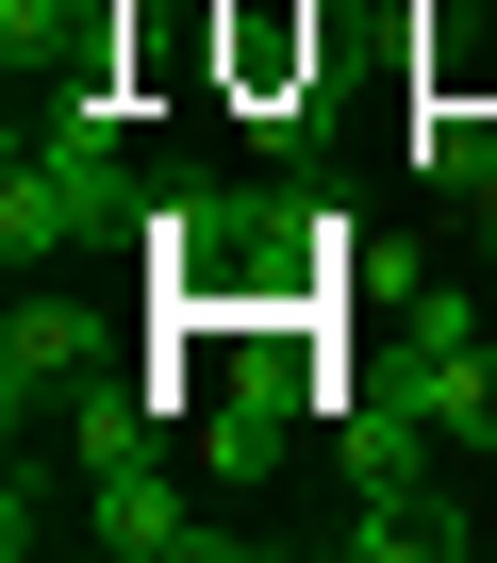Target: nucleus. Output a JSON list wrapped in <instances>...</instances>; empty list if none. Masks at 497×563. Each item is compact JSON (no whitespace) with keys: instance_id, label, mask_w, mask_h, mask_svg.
Returning a JSON list of instances; mask_svg holds the SVG:
<instances>
[{"instance_id":"obj_3","label":"nucleus","mask_w":497,"mask_h":563,"mask_svg":"<svg viewBox=\"0 0 497 563\" xmlns=\"http://www.w3.org/2000/svg\"><path fill=\"white\" fill-rule=\"evenodd\" d=\"M100 382V332H84V299H34V282H18V316H0V415H67Z\"/></svg>"},{"instance_id":"obj_4","label":"nucleus","mask_w":497,"mask_h":563,"mask_svg":"<svg viewBox=\"0 0 497 563\" xmlns=\"http://www.w3.org/2000/svg\"><path fill=\"white\" fill-rule=\"evenodd\" d=\"M365 382H398L464 464H497V332H464V349H415V365H365Z\"/></svg>"},{"instance_id":"obj_2","label":"nucleus","mask_w":497,"mask_h":563,"mask_svg":"<svg viewBox=\"0 0 497 563\" xmlns=\"http://www.w3.org/2000/svg\"><path fill=\"white\" fill-rule=\"evenodd\" d=\"M117 216H133V183H117V166H84V150L18 133V166H0V249H18V282H34V265H67V249H100Z\"/></svg>"},{"instance_id":"obj_5","label":"nucleus","mask_w":497,"mask_h":563,"mask_svg":"<svg viewBox=\"0 0 497 563\" xmlns=\"http://www.w3.org/2000/svg\"><path fill=\"white\" fill-rule=\"evenodd\" d=\"M464 530H481V514H448V481H382V497L332 514L349 563H464Z\"/></svg>"},{"instance_id":"obj_6","label":"nucleus","mask_w":497,"mask_h":563,"mask_svg":"<svg viewBox=\"0 0 497 563\" xmlns=\"http://www.w3.org/2000/svg\"><path fill=\"white\" fill-rule=\"evenodd\" d=\"M481 166H497V117L481 100H415V183L431 199H481Z\"/></svg>"},{"instance_id":"obj_7","label":"nucleus","mask_w":497,"mask_h":563,"mask_svg":"<svg viewBox=\"0 0 497 563\" xmlns=\"http://www.w3.org/2000/svg\"><path fill=\"white\" fill-rule=\"evenodd\" d=\"M464 216H481V265H497V166H481V199H464Z\"/></svg>"},{"instance_id":"obj_1","label":"nucleus","mask_w":497,"mask_h":563,"mask_svg":"<svg viewBox=\"0 0 497 563\" xmlns=\"http://www.w3.org/2000/svg\"><path fill=\"white\" fill-rule=\"evenodd\" d=\"M84 547H117V563H248V530H232V514H199L166 448H133V464H100V481H84Z\"/></svg>"}]
</instances>
